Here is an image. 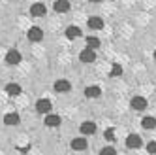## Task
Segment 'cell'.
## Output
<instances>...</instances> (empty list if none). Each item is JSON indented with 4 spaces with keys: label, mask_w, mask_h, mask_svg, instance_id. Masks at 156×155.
Wrapping results in <instances>:
<instances>
[{
    "label": "cell",
    "mask_w": 156,
    "mask_h": 155,
    "mask_svg": "<svg viewBox=\"0 0 156 155\" xmlns=\"http://www.w3.org/2000/svg\"><path fill=\"white\" fill-rule=\"evenodd\" d=\"M130 106H132V110H136V112H143V110H147V98L137 95L130 100Z\"/></svg>",
    "instance_id": "obj_1"
},
{
    "label": "cell",
    "mask_w": 156,
    "mask_h": 155,
    "mask_svg": "<svg viewBox=\"0 0 156 155\" xmlns=\"http://www.w3.org/2000/svg\"><path fill=\"white\" fill-rule=\"evenodd\" d=\"M79 61H81V62H85V64H90V62H94V61H96V51H94L92 47H87V49H83V51L79 53Z\"/></svg>",
    "instance_id": "obj_2"
},
{
    "label": "cell",
    "mask_w": 156,
    "mask_h": 155,
    "mask_svg": "<svg viewBox=\"0 0 156 155\" xmlns=\"http://www.w3.org/2000/svg\"><path fill=\"white\" fill-rule=\"evenodd\" d=\"M21 61H23V57H21V53H19L17 49H9V51L6 53V64L15 66V64H19Z\"/></svg>",
    "instance_id": "obj_3"
},
{
    "label": "cell",
    "mask_w": 156,
    "mask_h": 155,
    "mask_svg": "<svg viewBox=\"0 0 156 155\" xmlns=\"http://www.w3.org/2000/svg\"><path fill=\"white\" fill-rule=\"evenodd\" d=\"M27 36L30 42H41L43 40V30L40 27H30L28 32H27Z\"/></svg>",
    "instance_id": "obj_4"
},
{
    "label": "cell",
    "mask_w": 156,
    "mask_h": 155,
    "mask_svg": "<svg viewBox=\"0 0 156 155\" xmlns=\"http://www.w3.org/2000/svg\"><path fill=\"white\" fill-rule=\"evenodd\" d=\"M36 110L40 114H49L53 110V104H51V100H47V98H40L36 102Z\"/></svg>",
    "instance_id": "obj_5"
},
{
    "label": "cell",
    "mask_w": 156,
    "mask_h": 155,
    "mask_svg": "<svg viewBox=\"0 0 156 155\" xmlns=\"http://www.w3.org/2000/svg\"><path fill=\"white\" fill-rule=\"evenodd\" d=\"M60 115H57V114H45V119H43V123H45L47 127H51V129H55V127H58L60 125Z\"/></svg>",
    "instance_id": "obj_6"
},
{
    "label": "cell",
    "mask_w": 156,
    "mask_h": 155,
    "mask_svg": "<svg viewBox=\"0 0 156 155\" xmlns=\"http://www.w3.org/2000/svg\"><path fill=\"white\" fill-rule=\"evenodd\" d=\"M30 13L34 15V17H43V15L47 13V8H45V4L36 2V4H32V8H30Z\"/></svg>",
    "instance_id": "obj_7"
},
{
    "label": "cell",
    "mask_w": 156,
    "mask_h": 155,
    "mask_svg": "<svg viewBox=\"0 0 156 155\" xmlns=\"http://www.w3.org/2000/svg\"><path fill=\"white\" fill-rule=\"evenodd\" d=\"M53 89L57 91V93H68V91L72 89V85H70V81H68V80H58V81H55Z\"/></svg>",
    "instance_id": "obj_8"
},
{
    "label": "cell",
    "mask_w": 156,
    "mask_h": 155,
    "mask_svg": "<svg viewBox=\"0 0 156 155\" xmlns=\"http://www.w3.org/2000/svg\"><path fill=\"white\" fill-rule=\"evenodd\" d=\"M19 121H21V117H19V114H15V112L4 115V125H8V127H15V125H19Z\"/></svg>",
    "instance_id": "obj_9"
},
{
    "label": "cell",
    "mask_w": 156,
    "mask_h": 155,
    "mask_svg": "<svg viewBox=\"0 0 156 155\" xmlns=\"http://www.w3.org/2000/svg\"><path fill=\"white\" fill-rule=\"evenodd\" d=\"M126 146L132 149H137V148H141V136L139 134H130L128 138H126Z\"/></svg>",
    "instance_id": "obj_10"
},
{
    "label": "cell",
    "mask_w": 156,
    "mask_h": 155,
    "mask_svg": "<svg viewBox=\"0 0 156 155\" xmlns=\"http://www.w3.org/2000/svg\"><path fill=\"white\" fill-rule=\"evenodd\" d=\"M55 12H57V13H66V12H68V9H70V2H68V0H55Z\"/></svg>",
    "instance_id": "obj_11"
},
{
    "label": "cell",
    "mask_w": 156,
    "mask_h": 155,
    "mask_svg": "<svg viewBox=\"0 0 156 155\" xmlns=\"http://www.w3.org/2000/svg\"><path fill=\"white\" fill-rule=\"evenodd\" d=\"M102 95V89L98 85H90V87H85V96L87 98H98Z\"/></svg>",
    "instance_id": "obj_12"
},
{
    "label": "cell",
    "mask_w": 156,
    "mask_h": 155,
    "mask_svg": "<svg viewBox=\"0 0 156 155\" xmlns=\"http://www.w3.org/2000/svg\"><path fill=\"white\" fill-rule=\"evenodd\" d=\"M87 25L90 30H100V28H104V19H100V17H90L87 21Z\"/></svg>",
    "instance_id": "obj_13"
},
{
    "label": "cell",
    "mask_w": 156,
    "mask_h": 155,
    "mask_svg": "<svg viewBox=\"0 0 156 155\" xmlns=\"http://www.w3.org/2000/svg\"><path fill=\"white\" fill-rule=\"evenodd\" d=\"M6 93H8L9 96H19L21 93H23V89H21L19 83H8V85H6Z\"/></svg>",
    "instance_id": "obj_14"
},
{
    "label": "cell",
    "mask_w": 156,
    "mask_h": 155,
    "mask_svg": "<svg viewBox=\"0 0 156 155\" xmlns=\"http://www.w3.org/2000/svg\"><path fill=\"white\" fill-rule=\"evenodd\" d=\"M70 146H72V149H75V151H83V149H87V140H85V138H73V140L70 142Z\"/></svg>",
    "instance_id": "obj_15"
},
{
    "label": "cell",
    "mask_w": 156,
    "mask_h": 155,
    "mask_svg": "<svg viewBox=\"0 0 156 155\" xmlns=\"http://www.w3.org/2000/svg\"><path fill=\"white\" fill-rule=\"evenodd\" d=\"M81 132L83 134H94L96 132V123H92V121H85V123H81Z\"/></svg>",
    "instance_id": "obj_16"
},
{
    "label": "cell",
    "mask_w": 156,
    "mask_h": 155,
    "mask_svg": "<svg viewBox=\"0 0 156 155\" xmlns=\"http://www.w3.org/2000/svg\"><path fill=\"white\" fill-rule=\"evenodd\" d=\"M79 36H81V28L79 27H68V28H66V38H68V40L79 38Z\"/></svg>",
    "instance_id": "obj_17"
},
{
    "label": "cell",
    "mask_w": 156,
    "mask_h": 155,
    "mask_svg": "<svg viewBox=\"0 0 156 155\" xmlns=\"http://www.w3.org/2000/svg\"><path fill=\"white\" fill-rule=\"evenodd\" d=\"M141 127H143V129H147V130L154 129V127H156V119L151 117V115H149V117H143V119H141Z\"/></svg>",
    "instance_id": "obj_18"
},
{
    "label": "cell",
    "mask_w": 156,
    "mask_h": 155,
    "mask_svg": "<svg viewBox=\"0 0 156 155\" xmlns=\"http://www.w3.org/2000/svg\"><path fill=\"white\" fill-rule=\"evenodd\" d=\"M85 42H87V47H92V49H98L100 47V40L96 36H88Z\"/></svg>",
    "instance_id": "obj_19"
},
{
    "label": "cell",
    "mask_w": 156,
    "mask_h": 155,
    "mask_svg": "<svg viewBox=\"0 0 156 155\" xmlns=\"http://www.w3.org/2000/svg\"><path fill=\"white\" fill-rule=\"evenodd\" d=\"M109 74L113 76V78L120 76V74H122V66H120V64H113V66H111V72H109Z\"/></svg>",
    "instance_id": "obj_20"
},
{
    "label": "cell",
    "mask_w": 156,
    "mask_h": 155,
    "mask_svg": "<svg viewBox=\"0 0 156 155\" xmlns=\"http://www.w3.org/2000/svg\"><path fill=\"white\" fill-rule=\"evenodd\" d=\"M105 138H107L109 142H115V129H107V130H105Z\"/></svg>",
    "instance_id": "obj_21"
},
{
    "label": "cell",
    "mask_w": 156,
    "mask_h": 155,
    "mask_svg": "<svg viewBox=\"0 0 156 155\" xmlns=\"http://www.w3.org/2000/svg\"><path fill=\"white\" fill-rule=\"evenodd\" d=\"M147 151H149V153H156V142H149Z\"/></svg>",
    "instance_id": "obj_22"
},
{
    "label": "cell",
    "mask_w": 156,
    "mask_h": 155,
    "mask_svg": "<svg viewBox=\"0 0 156 155\" xmlns=\"http://www.w3.org/2000/svg\"><path fill=\"white\" fill-rule=\"evenodd\" d=\"M100 153H102V155H105V153H115V148H102V149H100Z\"/></svg>",
    "instance_id": "obj_23"
},
{
    "label": "cell",
    "mask_w": 156,
    "mask_h": 155,
    "mask_svg": "<svg viewBox=\"0 0 156 155\" xmlns=\"http://www.w3.org/2000/svg\"><path fill=\"white\" fill-rule=\"evenodd\" d=\"M88 2H100V0H88Z\"/></svg>",
    "instance_id": "obj_24"
},
{
    "label": "cell",
    "mask_w": 156,
    "mask_h": 155,
    "mask_svg": "<svg viewBox=\"0 0 156 155\" xmlns=\"http://www.w3.org/2000/svg\"><path fill=\"white\" fill-rule=\"evenodd\" d=\"M154 59H156V51H154Z\"/></svg>",
    "instance_id": "obj_25"
}]
</instances>
